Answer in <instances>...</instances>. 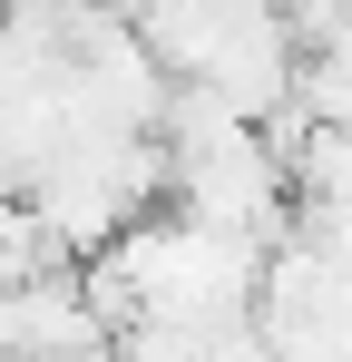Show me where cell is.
<instances>
[{
	"label": "cell",
	"mask_w": 352,
	"mask_h": 362,
	"mask_svg": "<svg viewBox=\"0 0 352 362\" xmlns=\"http://www.w3.org/2000/svg\"><path fill=\"white\" fill-rule=\"evenodd\" d=\"M117 323L88 274H30V284H0V362H108Z\"/></svg>",
	"instance_id": "obj_1"
}]
</instances>
